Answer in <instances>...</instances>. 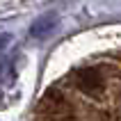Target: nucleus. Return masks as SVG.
I'll return each instance as SVG.
<instances>
[{"label":"nucleus","instance_id":"1","mask_svg":"<svg viewBox=\"0 0 121 121\" xmlns=\"http://www.w3.org/2000/svg\"><path fill=\"white\" fill-rule=\"evenodd\" d=\"M39 112L46 114L48 119H69V117L73 114V110L66 103L64 94L57 91V89H48L46 94H43V98L39 103Z\"/></svg>","mask_w":121,"mask_h":121},{"label":"nucleus","instance_id":"2","mask_svg":"<svg viewBox=\"0 0 121 121\" xmlns=\"http://www.w3.org/2000/svg\"><path fill=\"white\" fill-rule=\"evenodd\" d=\"M75 85H78V89L80 91H85V94L89 96H96L103 91V75L98 73V69H78L75 71Z\"/></svg>","mask_w":121,"mask_h":121},{"label":"nucleus","instance_id":"3","mask_svg":"<svg viewBox=\"0 0 121 121\" xmlns=\"http://www.w3.org/2000/svg\"><path fill=\"white\" fill-rule=\"evenodd\" d=\"M55 25H57V14L46 12V14H41V16H37V21L30 27V34H32L34 39H43V37H48L55 30Z\"/></svg>","mask_w":121,"mask_h":121}]
</instances>
